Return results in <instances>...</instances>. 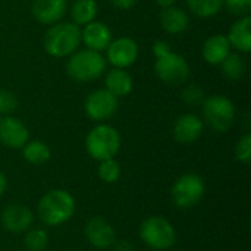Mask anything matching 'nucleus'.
<instances>
[{"instance_id": "nucleus-30", "label": "nucleus", "mask_w": 251, "mask_h": 251, "mask_svg": "<svg viewBox=\"0 0 251 251\" xmlns=\"http://www.w3.org/2000/svg\"><path fill=\"white\" fill-rule=\"evenodd\" d=\"M18 107V99L16 96L4 88H0V115H10Z\"/></svg>"}, {"instance_id": "nucleus-6", "label": "nucleus", "mask_w": 251, "mask_h": 251, "mask_svg": "<svg viewBox=\"0 0 251 251\" xmlns=\"http://www.w3.org/2000/svg\"><path fill=\"white\" fill-rule=\"evenodd\" d=\"M141 241L151 250H169L176 241L174 225L162 216H150L140 226Z\"/></svg>"}, {"instance_id": "nucleus-10", "label": "nucleus", "mask_w": 251, "mask_h": 251, "mask_svg": "<svg viewBox=\"0 0 251 251\" xmlns=\"http://www.w3.org/2000/svg\"><path fill=\"white\" fill-rule=\"evenodd\" d=\"M138 44L131 37H121L112 40L106 49V60L113 65V68L125 69L137 62Z\"/></svg>"}, {"instance_id": "nucleus-22", "label": "nucleus", "mask_w": 251, "mask_h": 251, "mask_svg": "<svg viewBox=\"0 0 251 251\" xmlns=\"http://www.w3.org/2000/svg\"><path fill=\"white\" fill-rule=\"evenodd\" d=\"M22 156L31 165H43L49 162V159L51 157V150L44 141L35 140V141H28L22 147Z\"/></svg>"}, {"instance_id": "nucleus-4", "label": "nucleus", "mask_w": 251, "mask_h": 251, "mask_svg": "<svg viewBox=\"0 0 251 251\" xmlns=\"http://www.w3.org/2000/svg\"><path fill=\"white\" fill-rule=\"evenodd\" d=\"M106 59L100 51L82 49L72 53L66 63L68 75L78 82H91L99 79L106 71Z\"/></svg>"}, {"instance_id": "nucleus-31", "label": "nucleus", "mask_w": 251, "mask_h": 251, "mask_svg": "<svg viewBox=\"0 0 251 251\" xmlns=\"http://www.w3.org/2000/svg\"><path fill=\"white\" fill-rule=\"evenodd\" d=\"M138 0H110V3L118 7V9H122V10H126V9H131L135 6Z\"/></svg>"}, {"instance_id": "nucleus-25", "label": "nucleus", "mask_w": 251, "mask_h": 251, "mask_svg": "<svg viewBox=\"0 0 251 251\" xmlns=\"http://www.w3.org/2000/svg\"><path fill=\"white\" fill-rule=\"evenodd\" d=\"M24 237V247L26 251H44L49 246V235L44 229L34 228L25 231Z\"/></svg>"}, {"instance_id": "nucleus-32", "label": "nucleus", "mask_w": 251, "mask_h": 251, "mask_svg": "<svg viewBox=\"0 0 251 251\" xmlns=\"http://www.w3.org/2000/svg\"><path fill=\"white\" fill-rule=\"evenodd\" d=\"M6 188H7V179H6V176H4V174L0 171V197L4 194V191H6Z\"/></svg>"}, {"instance_id": "nucleus-1", "label": "nucleus", "mask_w": 251, "mask_h": 251, "mask_svg": "<svg viewBox=\"0 0 251 251\" xmlns=\"http://www.w3.org/2000/svg\"><path fill=\"white\" fill-rule=\"evenodd\" d=\"M76 210L74 196L62 188L47 191L38 201L37 213L40 221L47 226H59L68 222Z\"/></svg>"}, {"instance_id": "nucleus-11", "label": "nucleus", "mask_w": 251, "mask_h": 251, "mask_svg": "<svg viewBox=\"0 0 251 251\" xmlns=\"http://www.w3.org/2000/svg\"><path fill=\"white\" fill-rule=\"evenodd\" d=\"M29 140V131L22 121L12 115L0 118V143L9 149H22Z\"/></svg>"}, {"instance_id": "nucleus-8", "label": "nucleus", "mask_w": 251, "mask_h": 251, "mask_svg": "<svg viewBox=\"0 0 251 251\" xmlns=\"http://www.w3.org/2000/svg\"><path fill=\"white\" fill-rule=\"evenodd\" d=\"M206 193V184L197 174H185L179 176L171 190V197L178 209L187 210L201 201Z\"/></svg>"}, {"instance_id": "nucleus-12", "label": "nucleus", "mask_w": 251, "mask_h": 251, "mask_svg": "<svg viewBox=\"0 0 251 251\" xmlns=\"http://www.w3.org/2000/svg\"><path fill=\"white\" fill-rule=\"evenodd\" d=\"M85 237L88 243L99 250H107L116 241L115 228L101 216H94L87 222Z\"/></svg>"}, {"instance_id": "nucleus-33", "label": "nucleus", "mask_w": 251, "mask_h": 251, "mask_svg": "<svg viewBox=\"0 0 251 251\" xmlns=\"http://www.w3.org/2000/svg\"><path fill=\"white\" fill-rule=\"evenodd\" d=\"M176 0H156V3L163 9V7H169V6H175Z\"/></svg>"}, {"instance_id": "nucleus-2", "label": "nucleus", "mask_w": 251, "mask_h": 251, "mask_svg": "<svg viewBox=\"0 0 251 251\" xmlns=\"http://www.w3.org/2000/svg\"><path fill=\"white\" fill-rule=\"evenodd\" d=\"M153 54L156 57L154 71L160 81L168 85H181L190 78V65L184 56L172 51L165 41L153 44Z\"/></svg>"}, {"instance_id": "nucleus-13", "label": "nucleus", "mask_w": 251, "mask_h": 251, "mask_svg": "<svg viewBox=\"0 0 251 251\" xmlns=\"http://www.w3.org/2000/svg\"><path fill=\"white\" fill-rule=\"evenodd\" d=\"M113 40L112 29L101 21H93L81 29V43L85 44V49L103 51L107 49Z\"/></svg>"}, {"instance_id": "nucleus-7", "label": "nucleus", "mask_w": 251, "mask_h": 251, "mask_svg": "<svg viewBox=\"0 0 251 251\" xmlns=\"http://www.w3.org/2000/svg\"><path fill=\"white\" fill-rule=\"evenodd\" d=\"M203 116L206 124L216 132H226L235 119L234 103L221 94L206 97L203 101Z\"/></svg>"}, {"instance_id": "nucleus-26", "label": "nucleus", "mask_w": 251, "mask_h": 251, "mask_svg": "<svg viewBox=\"0 0 251 251\" xmlns=\"http://www.w3.org/2000/svg\"><path fill=\"white\" fill-rule=\"evenodd\" d=\"M121 172H122L121 165L115 159H106L99 163V169H97L99 178L106 184L116 182L121 178Z\"/></svg>"}, {"instance_id": "nucleus-9", "label": "nucleus", "mask_w": 251, "mask_h": 251, "mask_svg": "<svg viewBox=\"0 0 251 251\" xmlns=\"http://www.w3.org/2000/svg\"><path fill=\"white\" fill-rule=\"evenodd\" d=\"M118 104H119V99L116 96H113L106 88H99L87 96L84 109L91 121L104 122L116 113Z\"/></svg>"}, {"instance_id": "nucleus-15", "label": "nucleus", "mask_w": 251, "mask_h": 251, "mask_svg": "<svg viewBox=\"0 0 251 251\" xmlns=\"http://www.w3.org/2000/svg\"><path fill=\"white\" fill-rule=\"evenodd\" d=\"M203 131L204 121L194 113H185L179 116L174 125V137L181 144H191L197 141Z\"/></svg>"}, {"instance_id": "nucleus-20", "label": "nucleus", "mask_w": 251, "mask_h": 251, "mask_svg": "<svg viewBox=\"0 0 251 251\" xmlns=\"http://www.w3.org/2000/svg\"><path fill=\"white\" fill-rule=\"evenodd\" d=\"M160 24L168 34H181L190 25V18L187 12L176 6L163 7L160 13Z\"/></svg>"}, {"instance_id": "nucleus-23", "label": "nucleus", "mask_w": 251, "mask_h": 251, "mask_svg": "<svg viewBox=\"0 0 251 251\" xmlns=\"http://www.w3.org/2000/svg\"><path fill=\"white\" fill-rule=\"evenodd\" d=\"M221 69L225 78L231 81H238L244 76L247 66L244 59L238 53H229L221 63Z\"/></svg>"}, {"instance_id": "nucleus-17", "label": "nucleus", "mask_w": 251, "mask_h": 251, "mask_svg": "<svg viewBox=\"0 0 251 251\" xmlns=\"http://www.w3.org/2000/svg\"><path fill=\"white\" fill-rule=\"evenodd\" d=\"M231 44L228 37L224 34H216L209 37L203 44V59L209 65H221L224 59L231 53Z\"/></svg>"}, {"instance_id": "nucleus-18", "label": "nucleus", "mask_w": 251, "mask_h": 251, "mask_svg": "<svg viewBox=\"0 0 251 251\" xmlns=\"http://www.w3.org/2000/svg\"><path fill=\"white\" fill-rule=\"evenodd\" d=\"M231 47H234L240 53H249L251 50V18L244 16L238 18L237 22L229 29L226 35Z\"/></svg>"}, {"instance_id": "nucleus-19", "label": "nucleus", "mask_w": 251, "mask_h": 251, "mask_svg": "<svg viewBox=\"0 0 251 251\" xmlns=\"http://www.w3.org/2000/svg\"><path fill=\"white\" fill-rule=\"evenodd\" d=\"M132 87H134L132 78L125 69L113 68L104 76V88L110 91L113 96H116L118 99L128 96L132 91Z\"/></svg>"}, {"instance_id": "nucleus-27", "label": "nucleus", "mask_w": 251, "mask_h": 251, "mask_svg": "<svg viewBox=\"0 0 251 251\" xmlns=\"http://www.w3.org/2000/svg\"><path fill=\"white\" fill-rule=\"evenodd\" d=\"M182 100L190 104V106H201L206 96H204V90L197 85V84H188L184 90H182Z\"/></svg>"}, {"instance_id": "nucleus-29", "label": "nucleus", "mask_w": 251, "mask_h": 251, "mask_svg": "<svg viewBox=\"0 0 251 251\" xmlns=\"http://www.w3.org/2000/svg\"><path fill=\"white\" fill-rule=\"evenodd\" d=\"M224 7L234 16H250L251 0H224Z\"/></svg>"}, {"instance_id": "nucleus-5", "label": "nucleus", "mask_w": 251, "mask_h": 251, "mask_svg": "<svg viewBox=\"0 0 251 251\" xmlns=\"http://www.w3.org/2000/svg\"><path fill=\"white\" fill-rule=\"evenodd\" d=\"M121 135L119 132L106 124H99L94 126L87 138H85V149L87 153L97 162L106 159H115V156L121 150Z\"/></svg>"}, {"instance_id": "nucleus-16", "label": "nucleus", "mask_w": 251, "mask_h": 251, "mask_svg": "<svg viewBox=\"0 0 251 251\" xmlns=\"http://www.w3.org/2000/svg\"><path fill=\"white\" fill-rule=\"evenodd\" d=\"M66 0H32L31 12L37 22L43 25H53L60 22L66 13Z\"/></svg>"}, {"instance_id": "nucleus-14", "label": "nucleus", "mask_w": 251, "mask_h": 251, "mask_svg": "<svg viewBox=\"0 0 251 251\" xmlns=\"http://www.w3.org/2000/svg\"><path fill=\"white\" fill-rule=\"evenodd\" d=\"M34 213L24 204H10L1 212V225L12 234L28 231L32 225Z\"/></svg>"}, {"instance_id": "nucleus-21", "label": "nucleus", "mask_w": 251, "mask_h": 251, "mask_svg": "<svg viewBox=\"0 0 251 251\" xmlns=\"http://www.w3.org/2000/svg\"><path fill=\"white\" fill-rule=\"evenodd\" d=\"M99 12V4L96 0H75L71 7V18L75 25L84 26L96 21Z\"/></svg>"}, {"instance_id": "nucleus-28", "label": "nucleus", "mask_w": 251, "mask_h": 251, "mask_svg": "<svg viewBox=\"0 0 251 251\" xmlns=\"http://www.w3.org/2000/svg\"><path fill=\"white\" fill-rule=\"evenodd\" d=\"M235 157L238 162L249 165L251 162V134H244L235 146Z\"/></svg>"}, {"instance_id": "nucleus-3", "label": "nucleus", "mask_w": 251, "mask_h": 251, "mask_svg": "<svg viewBox=\"0 0 251 251\" xmlns=\"http://www.w3.org/2000/svg\"><path fill=\"white\" fill-rule=\"evenodd\" d=\"M81 44V28L74 22H56L44 35L46 51L56 57H69Z\"/></svg>"}, {"instance_id": "nucleus-24", "label": "nucleus", "mask_w": 251, "mask_h": 251, "mask_svg": "<svg viewBox=\"0 0 251 251\" xmlns=\"http://www.w3.org/2000/svg\"><path fill=\"white\" fill-rule=\"evenodd\" d=\"M188 9L199 18H212L224 7V0H185Z\"/></svg>"}]
</instances>
